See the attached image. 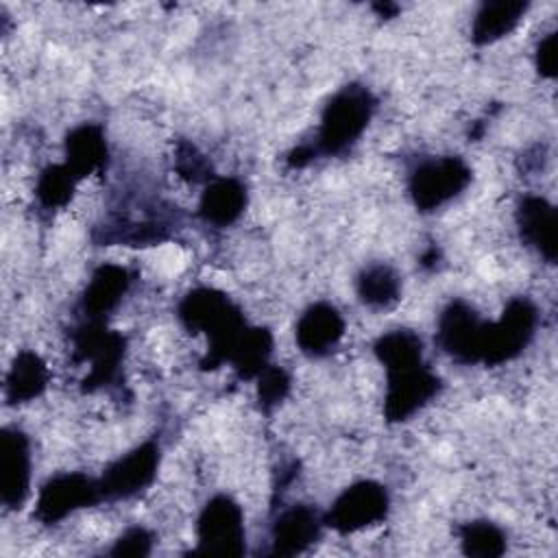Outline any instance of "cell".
<instances>
[{
    "instance_id": "obj_1",
    "label": "cell",
    "mask_w": 558,
    "mask_h": 558,
    "mask_svg": "<svg viewBox=\"0 0 558 558\" xmlns=\"http://www.w3.org/2000/svg\"><path fill=\"white\" fill-rule=\"evenodd\" d=\"M177 314L185 329L192 333L203 331L209 340L207 355L201 362L203 368H216L229 362L233 347L248 327L240 307L216 288L190 290L181 299Z\"/></svg>"
},
{
    "instance_id": "obj_2",
    "label": "cell",
    "mask_w": 558,
    "mask_h": 558,
    "mask_svg": "<svg viewBox=\"0 0 558 558\" xmlns=\"http://www.w3.org/2000/svg\"><path fill=\"white\" fill-rule=\"evenodd\" d=\"M375 96L360 83L340 87L323 109L316 140L310 144L316 157H336L347 153L366 131L373 111Z\"/></svg>"
},
{
    "instance_id": "obj_3",
    "label": "cell",
    "mask_w": 558,
    "mask_h": 558,
    "mask_svg": "<svg viewBox=\"0 0 558 558\" xmlns=\"http://www.w3.org/2000/svg\"><path fill=\"white\" fill-rule=\"evenodd\" d=\"M471 168L462 157H425L408 174V194L418 211H434L453 201L471 183Z\"/></svg>"
},
{
    "instance_id": "obj_4",
    "label": "cell",
    "mask_w": 558,
    "mask_h": 558,
    "mask_svg": "<svg viewBox=\"0 0 558 558\" xmlns=\"http://www.w3.org/2000/svg\"><path fill=\"white\" fill-rule=\"evenodd\" d=\"M538 310L527 296H514L497 320H486L482 362L497 366L514 360L534 338Z\"/></svg>"
},
{
    "instance_id": "obj_5",
    "label": "cell",
    "mask_w": 558,
    "mask_h": 558,
    "mask_svg": "<svg viewBox=\"0 0 558 558\" xmlns=\"http://www.w3.org/2000/svg\"><path fill=\"white\" fill-rule=\"evenodd\" d=\"M196 554L242 556L246 549L244 512L229 495L211 497L196 519Z\"/></svg>"
},
{
    "instance_id": "obj_6",
    "label": "cell",
    "mask_w": 558,
    "mask_h": 558,
    "mask_svg": "<svg viewBox=\"0 0 558 558\" xmlns=\"http://www.w3.org/2000/svg\"><path fill=\"white\" fill-rule=\"evenodd\" d=\"M440 390L438 375L423 362H410L386 368L384 416L388 423L408 421L414 412L427 405Z\"/></svg>"
},
{
    "instance_id": "obj_7",
    "label": "cell",
    "mask_w": 558,
    "mask_h": 558,
    "mask_svg": "<svg viewBox=\"0 0 558 558\" xmlns=\"http://www.w3.org/2000/svg\"><path fill=\"white\" fill-rule=\"evenodd\" d=\"M390 510V495L386 486L373 480H362L347 486L331 504L325 525L338 534H355L381 523Z\"/></svg>"
},
{
    "instance_id": "obj_8",
    "label": "cell",
    "mask_w": 558,
    "mask_h": 558,
    "mask_svg": "<svg viewBox=\"0 0 558 558\" xmlns=\"http://www.w3.org/2000/svg\"><path fill=\"white\" fill-rule=\"evenodd\" d=\"M124 357V338L118 331L107 329L105 320H85L74 333V360L87 362L89 373L85 377V388L109 386L118 373Z\"/></svg>"
},
{
    "instance_id": "obj_9",
    "label": "cell",
    "mask_w": 558,
    "mask_h": 558,
    "mask_svg": "<svg viewBox=\"0 0 558 558\" xmlns=\"http://www.w3.org/2000/svg\"><path fill=\"white\" fill-rule=\"evenodd\" d=\"M159 460L161 451L155 440H144L116 458L98 477L102 501H120L140 495L155 482Z\"/></svg>"
},
{
    "instance_id": "obj_10",
    "label": "cell",
    "mask_w": 558,
    "mask_h": 558,
    "mask_svg": "<svg viewBox=\"0 0 558 558\" xmlns=\"http://www.w3.org/2000/svg\"><path fill=\"white\" fill-rule=\"evenodd\" d=\"M100 501H102V493H100L98 480L78 471L59 473V475H52L39 488V495L35 501V517L37 521L52 525L74 514L76 510L96 506Z\"/></svg>"
},
{
    "instance_id": "obj_11",
    "label": "cell",
    "mask_w": 558,
    "mask_h": 558,
    "mask_svg": "<svg viewBox=\"0 0 558 558\" xmlns=\"http://www.w3.org/2000/svg\"><path fill=\"white\" fill-rule=\"evenodd\" d=\"M486 320L462 299L451 301L438 316L436 342L460 364L482 362Z\"/></svg>"
},
{
    "instance_id": "obj_12",
    "label": "cell",
    "mask_w": 558,
    "mask_h": 558,
    "mask_svg": "<svg viewBox=\"0 0 558 558\" xmlns=\"http://www.w3.org/2000/svg\"><path fill=\"white\" fill-rule=\"evenodd\" d=\"M0 488L11 510L22 508L31 495V440L17 427H4L0 436Z\"/></svg>"
},
{
    "instance_id": "obj_13",
    "label": "cell",
    "mask_w": 558,
    "mask_h": 558,
    "mask_svg": "<svg viewBox=\"0 0 558 558\" xmlns=\"http://www.w3.org/2000/svg\"><path fill=\"white\" fill-rule=\"evenodd\" d=\"M517 229L521 242L534 248L545 262L554 264L558 253V220L556 207L536 194H527L517 205Z\"/></svg>"
},
{
    "instance_id": "obj_14",
    "label": "cell",
    "mask_w": 558,
    "mask_h": 558,
    "mask_svg": "<svg viewBox=\"0 0 558 558\" xmlns=\"http://www.w3.org/2000/svg\"><path fill=\"white\" fill-rule=\"evenodd\" d=\"M325 517L305 504H294L279 512L270 527V554L294 556L320 538Z\"/></svg>"
},
{
    "instance_id": "obj_15",
    "label": "cell",
    "mask_w": 558,
    "mask_h": 558,
    "mask_svg": "<svg viewBox=\"0 0 558 558\" xmlns=\"http://www.w3.org/2000/svg\"><path fill=\"white\" fill-rule=\"evenodd\" d=\"M344 318L342 314L325 301L310 305L301 318L296 320V344L310 357L329 355L344 336Z\"/></svg>"
},
{
    "instance_id": "obj_16",
    "label": "cell",
    "mask_w": 558,
    "mask_h": 558,
    "mask_svg": "<svg viewBox=\"0 0 558 558\" xmlns=\"http://www.w3.org/2000/svg\"><path fill=\"white\" fill-rule=\"evenodd\" d=\"M131 286V272L120 264H102L94 270L83 296L81 310L85 320H105Z\"/></svg>"
},
{
    "instance_id": "obj_17",
    "label": "cell",
    "mask_w": 558,
    "mask_h": 558,
    "mask_svg": "<svg viewBox=\"0 0 558 558\" xmlns=\"http://www.w3.org/2000/svg\"><path fill=\"white\" fill-rule=\"evenodd\" d=\"M109 159L105 131L100 124L85 122L72 129L65 137V168L81 181L89 174L102 172Z\"/></svg>"
},
{
    "instance_id": "obj_18",
    "label": "cell",
    "mask_w": 558,
    "mask_h": 558,
    "mask_svg": "<svg viewBox=\"0 0 558 558\" xmlns=\"http://www.w3.org/2000/svg\"><path fill=\"white\" fill-rule=\"evenodd\" d=\"M246 207V187L233 177H214L198 201V216L214 227L233 225Z\"/></svg>"
},
{
    "instance_id": "obj_19",
    "label": "cell",
    "mask_w": 558,
    "mask_h": 558,
    "mask_svg": "<svg viewBox=\"0 0 558 558\" xmlns=\"http://www.w3.org/2000/svg\"><path fill=\"white\" fill-rule=\"evenodd\" d=\"M527 11V2L519 0H497V2H484L471 26V37L477 46H488L499 41L501 37L510 35L519 22L523 20Z\"/></svg>"
},
{
    "instance_id": "obj_20",
    "label": "cell",
    "mask_w": 558,
    "mask_h": 558,
    "mask_svg": "<svg viewBox=\"0 0 558 558\" xmlns=\"http://www.w3.org/2000/svg\"><path fill=\"white\" fill-rule=\"evenodd\" d=\"M50 373L35 351H20L4 379V397L9 403H26L37 399L48 386Z\"/></svg>"
},
{
    "instance_id": "obj_21",
    "label": "cell",
    "mask_w": 558,
    "mask_h": 558,
    "mask_svg": "<svg viewBox=\"0 0 558 558\" xmlns=\"http://www.w3.org/2000/svg\"><path fill=\"white\" fill-rule=\"evenodd\" d=\"M355 290L366 307L390 310L401 299V277L388 264H371L357 275Z\"/></svg>"
},
{
    "instance_id": "obj_22",
    "label": "cell",
    "mask_w": 558,
    "mask_h": 558,
    "mask_svg": "<svg viewBox=\"0 0 558 558\" xmlns=\"http://www.w3.org/2000/svg\"><path fill=\"white\" fill-rule=\"evenodd\" d=\"M272 351V333L266 327H246L231 351L229 364L242 379L257 377L266 366Z\"/></svg>"
},
{
    "instance_id": "obj_23",
    "label": "cell",
    "mask_w": 558,
    "mask_h": 558,
    "mask_svg": "<svg viewBox=\"0 0 558 558\" xmlns=\"http://www.w3.org/2000/svg\"><path fill=\"white\" fill-rule=\"evenodd\" d=\"M458 536H460L462 551L466 556L495 558V556H501L508 545L506 532L497 523H490L486 519H477L460 525Z\"/></svg>"
},
{
    "instance_id": "obj_24",
    "label": "cell",
    "mask_w": 558,
    "mask_h": 558,
    "mask_svg": "<svg viewBox=\"0 0 558 558\" xmlns=\"http://www.w3.org/2000/svg\"><path fill=\"white\" fill-rule=\"evenodd\" d=\"M78 179L65 168V163H52L37 177L35 196L44 209H59L70 203Z\"/></svg>"
},
{
    "instance_id": "obj_25",
    "label": "cell",
    "mask_w": 558,
    "mask_h": 558,
    "mask_svg": "<svg viewBox=\"0 0 558 558\" xmlns=\"http://www.w3.org/2000/svg\"><path fill=\"white\" fill-rule=\"evenodd\" d=\"M174 168L177 172L192 181V183H209L216 174L211 170V163L209 159L190 142H179L177 144V150H174Z\"/></svg>"
},
{
    "instance_id": "obj_26",
    "label": "cell",
    "mask_w": 558,
    "mask_h": 558,
    "mask_svg": "<svg viewBox=\"0 0 558 558\" xmlns=\"http://www.w3.org/2000/svg\"><path fill=\"white\" fill-rule=\"evenodd\" d=\"M288 392H290V375L281 366L268 364L257 375V399L264 410H272L275 405H279Z\"/></svg>"
},
{
    "instance_id": "obj_27",
    "label": "cell",
    "mask_w": 558,
    "mask_h": 558,
    "mask_svg": "<svg viewBox=\"0 0 558 558\" xmlns=\"http://www.w3.org/2000/svg\"><path fill=\"white\" fill-rule=\"evenodd\" d=\"M153 543H155V536L150 530H146L142 525H133V527H126L113 541V547L109 549V554H113V556H148L153 551Z\"/></svg>"
},
{
    "instance_id": "obj_28",
    "label": "cell",
    "mask_w": 558,
    "mask_h": 558,
    "mask_svg": "<svg viewBox=\"0 0 558 558\" xmlns=\"http://www.w3.org/2000/svg\"><path fill=\"white\" fill-rule=\"evenodd\" d=\"M534 59H536V70L541 76H545V78L556 76V33H549L538 41Z\"/></svg>"
}]
</instances>
